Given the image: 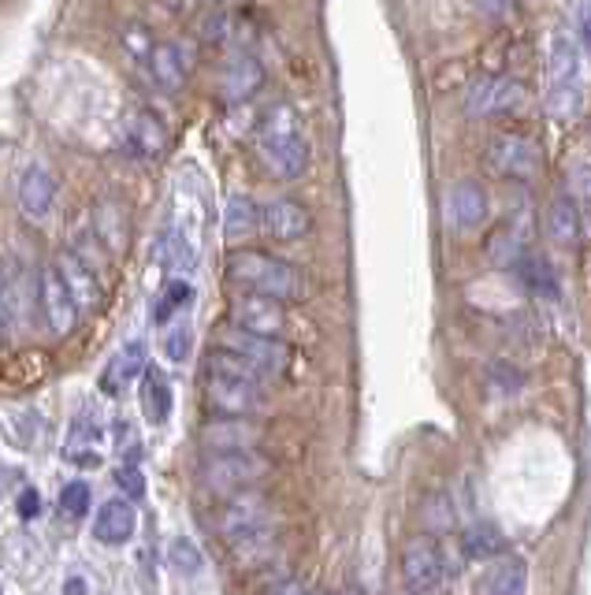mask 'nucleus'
Segmentation results:
<instances>
[{
	"instance_id": "f257e3e1",
	"label": "nucleus",
	"mask_w": 591,
	"mask_h": 595,
	"mask_svg": "<svg viewBox=\"0 0 591 595\" xmlns=\"http://www.w3.org/2000/svg\"><path fill=\"white\" fill-rule=\"evenodd\" d=\"M205 406L220 417H253L268 406L265 376L231 350H213L205 361Z\"/></svg>"
},
{
	"instance_id": "f03ea898",
	"label": "nucleus",
	"mask_w": 591,
	"mask_h": 595,
	"mask_svg": "<svg viewBox=\"0 0 591 595\" xmlns=\"http://www.w3.org/2000/svg\"><path fill=\"white\" fill-rule=\"evenodd\" d=\"M257 161L272 179H298L309 168V142H305L302 120L291 104H272L257 131Z\"/></svg>"
},
{
	"instance_id": "7ed1b4c3",
	"label": "nucleus",
	"mask_w": 591,
	"mask_h": 595,
	"mask_svg": "<svg viewBox=\"0 0 591 595\" xmlns=\"http://www.w3.org/2000/svg\"><path fill=\"white\" fill-rule=\"evenodd\" d=\"M227 280L253 294H268L279 302H298L305 298V275L291 261L272 258L265 250H238L227 258Z\"/></svg>"
},
{
	"instance_id": "20e7f679",
	"label": "nucleus",
	"mask_w": 591,
	"mask_h": 595,
	"mask_svg": "<svg viewBox=\"0 0 591 595\" xmlns=\"http://www.w3.org/2000/svg\"><path fill=\"white\" fill-rule=\"evenodd\" d=\"M272 473V462L261 451H213L202 462V484L213 495H235L246 487H257Z\"/></svg>"
},
{
	"instance_id": "39448f33",
	"label": "nucleus",
	"mask_w": 591,
	"mask_h": 595,
	"mask_svg": "<svg viewBox=\"0 0 591 595\" xmlns=\"http://www.w3.org/2000/svg\"><path fill=\"white\" fill-rule=\"evenodd\" d=\"M216 346L220 350H231L238 354L242 361H249L261 376H283L291 369V346L283 339H272V335H257V332H246V327H220L216 332Z\"/></svg>"
},
{
	"instance_id": "423d86ee",
	"label": "nucleus",
	"mask_w": 591,
	"mask_h": 595,
	"mask_svg": "<svg viewBox=\"0 0 591 595\" xmlns=\"http://www.w3.org/2000/svg\"><path fill=\"white\" fill-rule=\"evenodd\" d=\"M577 79H580V41L565 30H558L547 49V87H551V115H569L577 104Z\"/></svg>"
},
{
	"instance_id": "0eeeda50",
	"label": "nucleus",
	"mask_w": 591,
	"mask_h": 595,
	"mask_svg": "<svg viewBox=\"0 0 591 595\" xmlns=\"http://www.w3.org/2000/svg\"><path fill=\"white\" fill-rule=\"evenodd\" d=\"M483 164H488L491 175L524 183V179H536V172L543 168V153L529 134H495L488 149H483Z\"/></svg>"
},
{
	"instance_id": "6e6552de",
	"label": "nucleus",
	"mask_w": 591,
	"mask_h": 595,
	"mask_svg": "<svg viewBox=\"0 0 591 595\" xmlns=\"http://www.w3.org/2000/svg\"><path fill=\"white\" fill-rule=\"evenodd\" d=\"M529 104V93L517 79H506V74H495V79L472 82L466 93V112L477 115V120H499V115H513Z\"/></svg>"
},
{
	"instance_id": "1a4fd4ad",
	"label": "nucleus",
	"mask_w": 591,
	"mask_h": 595,
	"mask_svg": "<svg viewBox=\"0 0 591 595\" xmlns=\"http://www.w3.org/2000/svg\"><path fill=\"white\" fill-rule=\"evenodd\" d=\"M227 316L235 327H246V332H257V335L283 339V332H287V302L268 298V294H253V291L235 294L231 298Z\"/></svg>"
},
{
	"instance_id": "9d476101",
	"label": "nucleus",
	"mask_w": 591,
	"mask_h": 595,
	"mask_svg": "<svg viewBox=\"0 0 591 595\" xmlns=\"http://www.w3.org/2000/svg\"><path fill=\"white\" fill-rule=\"evenodd\" d=\"M488 190L477 179H454L442 194V216L450 231H477L488 220Z\"/></svg>"
},
{
	"instance_id": "9b49d317",
	"label": "nucleus",
	"mask_w": 591,
	"mask_h": 595,
	"mask_svg": "<svg viewBox=\"0 0 591 595\" xmlns=\"http://www.w3.org/2000/svg\"><path fill=\"white\" fill-rule=\"evenodd\" d=\"M41 313H45L49 321V332L52 335H71L82 321V310L75 305V298H71L68 283H63V275L57 272V264H49V269H41Z\"/></svg>"
},
{
	"instance_id": "f8f14e48",
	"label": "nucleus",
	"mask_w": 591,
	"mask_h": 595,
	"mask_svg": "<svg viewBox=\"0 0 591 595\" xmlns=\"http://www.w3.org/2000/svg\"><path fill=\"white\" fill-rule=\"evenodd\" d=\"M268 517H272L268 498L261 492H253V487H246V492L227 495V503L216 517V528L224 539H238V536L253 533V528H265Z\"/></svg>"
},
{
	"instance_id": "ddd939ff",
	"label": "nucleus",
	"mask_w": 591,
	"mask_h": 595,
	"mask_svg": "<svg viewBox=\"0 0 591 595\" xmlns=\"http://www.w3.org/2000/svg\"><path fill=\"white\" fill-rule=\"evenodd\" d=\"M442 573H447V558H442L436 539H428V536L409 539L403 551V581L409 588H417V592L439 588Z\"/></svg>"
},
{
	"instance_id": "4468645a",
	"label": "nucleus",
	"mask_w": 591,
	"mask_h": 595,
	"mask_svg": "<svg viewBox=\"0 0 591 595\" xmlns=\"http://www.w3.org/2000/svg\"><path fill=\"white\" fill-rule=\"evenodd\" d=\"M261 440H265V428H261L253 417H216L202 428V446L208 454L213 451H257Z\"/></svg>"
},
{
	"instance_id": "2eb2a0df",
	"label": "nucleus",
	"mask_w": 591,
	"mask_h": 595,
	"mask_svg": "<svg viewBox=\"0 0 591 595\" xmlns=\"http://www.w3.org/2000/svg\"><path fill=\"white\" fill-rule=\"evenodd\" d=\"M57 272L63 275V283H68V291L75 298L82 316L101 310L104 294H101V280H98V272H93V264L82 261L75 250H63L57 258Z\"/></svg>"
},
{
	"instance_id": "dca6fc26",
	"label": "nucleus",
	"mask_w": 591,
	"mask_h": 595,
	"mask_svg": "<svg viewBox=\"0 0 591 595\" xmlns=\"http://www.w3.org/2000/svg\"><path fill=\"white\" fill-rule=\"evenodd\" d=\"M139 533V510H134V498H109L101 503L98 517H93V539L104 547H123L126 539Z\"/></svg>"
},
{
	"instance_id": "f3484780",
	"label": "nucleus",
	"mask_w": 591,
	"mask_h": 595,
	"mask_svg": "<svg viewBox=\"0 0 591 595\" xmlns=\"http://www.w3.org/2000/svg\"><path fill=\"white\" fill-rule=\"evenodd\" d=\"M309 228H313V216L294 198H276L261 209V231L276 242H298L309 235Z\"/></svg>"
},
{
	"instance_id": "a211bd4d",
	"label": "nucleus",
	"mask_w": 591,
	"mask_h": 595,
	"mask_svg": "<svg viewBox=\"0 0 591 595\" xmlns=\"http://www.w3.org/2000/svg\"><path fill=\"white\" fill-rule=\"evenodd\" d=\"M52 205H57V179L41 164H30L23 179H19V212L30 223H45Z\"/></svg>"
},
{
	"instance_id": "6ab92c4d",
	"label": "nucleus",
	"mask_w": 591,
	"mask_h": 595,
	"mask_svg": "<svg viewBox=\"0 0 591 595\" xmlns=\"http://www.w3.org/2000/svg\"><path fill=\"white\" fill-rule=\"evenodd\" d=\"M261 87H265V68H261L249 52L231 57L224 74H220V98H224L227 104H246Z\"/></svg>"
},
{
	"instance_id": "aec40b11",
	"label": "nucleus",
	"mask_w": 591,
	"mask_h": 595,
	"mask_svg": "<svg viewBox=\"0 0 591 595\" xmlns=\"http://www.w3.org/2000/svg\"><path fill=\"white\" fill-rule=\"evenodd\" d=\"M145 343L142 339H134V343H126V346H120L115 354L109 357V365H104V372H101V391L104 395H120V391H126V384H134V380L142 376L145 369Z\"/></svg>"
},
{
	"instance_id": "412c9836",
	"label": "nucleus",
	"mask_w": 591,
	"mask_h": 595,
	"mask_svg": "<svg viewBox=\"0 0 591 595\" xmlns=\"http://www.w3.org/2000/svg\"><path fill=\"white\" fill-rule=\"evenodd\" d=\"M104 440V428H101V417H93L90 410H82L68 428V443H63V458L68 462H79V465H98L101 454L98 446Z\"/></svg>"
},
{
	"instance_id": "4be33fe9",
	"label": "nucleus",
	"mask_w": 591,
	"mask_h": 595,
	"mask_svg": "<svg viewBox=\"0 0 591 595\" xmlns=\"http://www.w3.org/2000/svg\"><path fill=\"white\" fill-rule=\"evenodd\" d=\"M529 242H532L529 216H513L488 239V258H491V264H502L506 269V264H517L524 253H529Z\"/></svg>"
},
{
	"instance_id": "5701e85b",
	"label": "nucleus",
	"mask_w": 591,
	"mask_h": 595,
	"mask_svg": "<svg viewBox=\"0 0 591 595\" xmlns=\"http://www.w3.org/2000/svg\"><path fill=\"white\" fill-rule=\"evenodd\" d=\"M543 231H547V239L558 242V246H577L580 235H584V223H580L577 198H554V201H547V209H543Z\"/></svg>"
},
{
	"instance_id": "b1692460",
	"label": "nucleus",
	"mask_w": 591,
	"mask_h": 595,
	"mask_svg": "<svg viewBox=\"0 0 591 595\" xmlns=\"http://www.w3.org/2000/svg\"><path fill=\"white\" fill-rule=\"evenodd\" d=\"M126 142L145 161H156V157L167 153V127L153 112H131V120H126Z\"/></svg>"
},
{
	"instance_id": "393cba45",
	"label": "nucleus",
	"mask_w": 591,
	"mask_h": 595,
	"mask_svg": "<svg viewBox=\"0 0 591 595\" xmlns=\"http://www.w3.org/2000/svg\"><path fill=\"white\" fill-rule=\"evenodd\" d=\"M524 588H529V566L517 558L491 562V569H483L477 581V595H524Z\"/></svg>"
},
{
	"instance_id": "a878e982",
	"label": "nucleus",
	"mask_w": 591,
	"mask_h": 595,
	"mask_svg": "<svg viewBox=\"0 0 591 595\" xmlns=\"http://www.w3.org/2000/svg\"><path fill=\"white\" fill-rule=\"evenodd\" d=\"M186 71H190V63L183 57V49H179L175 41H156V49L150 57V74H153L156 87H161L164 93L183 90Z\"/></svg>"
},
{
	"instance_id": "bb28decb",
	"label": "nucleus",
	"mask_w": 591,
	"mask_h": 595,
	"mask_svg": "<svg viewBox=\"0 0 591 595\" xmlns=\"http://www.w3.org/2000/svg\"><path fill=\"white\" fill-rule=\"evenodd\" d=\"M139 402H142V413L150 424H167L172 417V384H167V376L161 369H145L142 372V391H139Z\"/></svg>"
},
{
	"instance_id": "cd10ccee",
	"label": "nucleus",
	"mask_w": 591,
	"mask_h": 595,
	"mask_svg": "<svg viewBox=\"0 0 591 595\" xmlns=\"http://www.w3.org/2000/svg\"><path fill=\"white\" fill-rule=\"evenodd\" d=\"M153 261L167 272H183L194 264V242L186 239V231L164 228L153 242Z\"/></svg>"
},
{
	"instance_id": "c85d7f7f",
	"label": "nucleus",
	"mask_w": 591,
	"mask_h": 595,
	"mask_svg": "<svg viewBox=\"0 0 591 595\" xmlns=\"http://www.w3.org/2000/svg\"><path fill=\"white\" fill-rule=\"evenodd\" d=\"M261 231V209L257 201H253L249 194H231L227 198V209H224V235L231 242L238 239H249Z\"/></svg>"
},
{
	"instance_id": "c756f323",
	"label": "nucleus",
	"mask_w": 591,
	"mask_h": 595,
	"mask_svg": "<svg viewBox=\"0 0 591 595\" xmlns=\"http://www.w3.org/2000/svg\"><path fill=\"white\" fill-rule=\"evenodd\" d=\"M190 302H194V283H190V280H167V283H164V291L153 298L150 321H153V324L175 321L179 313L190 310Z\"/></svg>"
},
{
	"instance_id": "7c9ffc66",
	"label": "nucleus",
	"mask_w": 591,
	"mask_h": 595,
	"mask_svg": "<svg viewBox=\"0 0 591 595\" xmlns=\"http://www.w3.org/2000/svg\"><path fill=\"white\" fill-rule=\"evenodd\" d=\"M517 275H521V283L529 286L532 294H543V298L558 294V275L543 258H521L517 261Z\"/></svg>"
},
{
	"instance_id": "2f4dec72",
	"label": "nucleus",
	"mask_w": 591,
	"mask_h": 595,
	"mask_svg": "<svg viewBox=\"0 0 591 595\" xmlns=\"http://www.w3.org/2000/svg\"><path fill=\"white\" fill-rule=\"evenodd\" d=\"M123 228H126V220H123V212L115 205H104L98 212V228H93V231H98V239L104 242V250H109L112 258H115V253H123V246H126V231Z\"/></svg>"
},
{
	"instance_id": "473e14b6",
	"label": "nucleus",
	"mask_w": 591,
	"mask_h": 595,
	"mask_svg": "<svg viewBox=\"0 0 591 595\" xmlns=\"http://www.w3.org/2000/svg\"><path fill=\"white\" fill-rule=\"evenodd\" d=\"M167 562H172V569L183 573V577H197V573L205 569L202 547H197L194 539H186V536L172 539V547H167Z\"/></svg>"
},
{
	"instance_id": "72a5a7b5",
	"label": "nucleus",
	"mask_w": 591,
	"mask_h": 595,
	"mask_svg": "<svg viewBox=\"0 0 591 595\" xmlns=\"http://www.w3.org/2000/svg\"><path fill=\"white\" fill-rule=\"evenodd\" d=\"M123 49H126V57L139 63V68L150 71V57H153V49H156V41H153L150 30L139 27V23H126V30H123Z\"/></svg>"
},
{
	"instance_id": "f704fd0d",
	"label": "nucleus",
	"mask_w": 591,
	"mask_h": 595,
	"mask_svg": "<svg viewBox=\"0 0 591 595\" xmlns=\"http://www.w3.org/2000/svg\"><path fill=\"white\" fill-rule=\"evenodd\" d=\"M90 503H93V492H90L86 481L63 484V492H60V514L63 517H71V521L86 517L90 514Z\"/></svg>"
},
{
	"instance_id": "c9c22d12",
	"label": "nucleus",
	"mask_w": 591,
	"mask_h": 595,
	"mask_svg": "<svg viewBox=\"0 0 591 595\" xmlns=\"http://www.w3.org/2000/svg\"><path fill=\"white\" fill-rule=\"evenodd\" d=\"M425 525L431 528L436 536H442V533H450L454 525H458V514H454V506H450V498L447 495H431L428 503H425Z\"/></svg>"
},
{
	"instance_id": "e433bc0d",
	"label": "nucleus",
	"mask_w": 591,
	"mask_h": 595,
	"mask_svg": "<svg viewBox=\"0 0 591 595\" xmlns=\"http://www.w3.org/2000/svg\"><path fill=\"white\" fill-rule=\"evenodd\" d=\"M565 183H569V194L591 205V157H573V161H569Z\"/></svg>"
},
{
	"instance_id": "4c0bfd02",
	"label": "nucleus",
	"mask_w": 591,
	"mask_h": 595,
	"mask_svg": "<svg viewBox=\"0 0 591 595\" xmlns=\"http://www.w3.org/2000/svg\"><path fill=\"white\" fill-rule=\"evenodd\" d=\"M502 551V539L495 528H472V533L466 536V555L469 558H491Z\"/></svg>"
},
{
	"instance_id": "58836bf2",
	"label": "nucleus",
	"mask_w": 591,
	"mask_h": 595,
	"mask_svg": "<svg viewBox=\"0 0 591 595\" xmlns=\"http://www.w3.org/2000/svg\"><path fill=\"white\" fill-rule=\"evenodd\" d=\"M190 346H194V332H190V324H175L164 339V354H167V361H175V365L190 357Z\"/></svg>"
},
{
	"instance_id": "ea45409f",
	"label": "nucleus",
	"mask_w": 591,
	"mask_h": 595,
	"mask_svg": "<svg viewBox=\"0 0 591 595\" xmlns=\"http://www.w3.org/2000/svg\"><path fill=\"white\" fill-rule=\"evenodd\" d=\"M115 484H120V492L126 498H134V503H139V498L145 495V476H142V470L134 462H126L123 470L115 473Z\"/></svg>"
},
{
	"instance_id": "a19ab883",
	"label": "nucleus",
	"mask_w": 591,
	"mask_h": 595,
	"mask_svg": "<svg viewBox=\"0 0 591 595\" xmlns=\"http://www.w3.org/2000/svg\"><path fill=\"white\" fill-rule=\"evenodd\" d=\"M16 510H19V517L23 521H34L41 514V495H38V487H23L16 498Z\"/></svg>"
},
{
	"instance_id": "79ce46f5",
	"label": "nucleus",
	"mask_w": 591,
	"mask_h": 595,
	"mask_svg": "<svg viewBox=\"0 0 591 595\" xmlns=\"http://www.w3.org/2000/svg\"><path fill=\"white\" fill-rule=\"evenodd\" d=\"M577 41L591 49V0H580L577 4Z\"/></svg>"
},
{
	"instance_id": "37998d69",
	"label": "nucleus",
	"mask_w": 591,
	"mask_h": 595,
	"mask_svg": "<svg viewBox=\"0 0 591 595\" xmlns=\"http://www.w3.org/2000/svg\"><path fill=\"white\" fill-rule=\"evenodd\" d=\"M477 4H480V12L488 16V19H502V16L513 12L517 0H477Z\"/></svg>"
},
{
	"instance_id": "c03bdc74",
	"label": "nucleus",
	"mask_w": 591,
	"mask_h": 595,
	"mask_svg": "<svg viewBox=\"0 0 591 595\" xmlns=\"http://www.w3.org/2000/svg\"><path fill=\"white\" fill-rule=\"evenodd\" d=\"M115 446H120V454H126V446H131V451H139V435H134V428L126 421L115 424Z\"/></svg>"
},
{
	"instance_id": "a18cd8bd",
	"label": "nucleus",
	"mask_w": 591,
	"mask_h": 595,
	"mask_svg": "<svg viewBox=\"0 0 591 595\" xmlns=\"http://www.w3.org/2000/svg\"><path fill=\"white\" fill-rule=\"evenodd\" d=\"M227 30H231L227 16H216V19H208V23H205V38H208V41H224Z\"/></svg>"
},
{
	"instance_id": "49530a36",
	"label": "nucleus",
	"mask_w": 591,
	"mask_h": 595,
	"mask_svg": "<svg viewBox=\"0 0 591 595\" xmlns=\"http://www.w3.org/2000/svg\"><path fill=\"white\" fill-rule=\"evenodd\" d=\"M16 481H19V470H12V465H0V498L12 492Z\"/></svg>"
},
{
	"instance_id": "de8ad7c7",
	"label": "nucleus",
	"mask_w": 591,
	"mask_h": 595,
	"mask_svg": "<svg viewBox=\"0 0 591 595\" xmlns=\"http://www.w3.org/2000/svg\"><path fill=\"white\" fill-rule=\"evenodd\" d=\"M268 595H305V588L298 581H283V584H276V588H272Z\"/></svg>"
},
{
	"instance_id": "09e8293b",
	"label": "nucleus",
	"mask_w": 591,
	"mask_h": 595,
	"mask_svg": "<svg viewBox=\"0 0 591 595\" xmlns=\"http://www.w3.org/2000/svg\"><path fill=\"white\" fill-rule=\"evenodd\" d=\"M63 595H86V584H82L79 577H71L68 584H63Z\"/></svg>"
},
{
	"instance_id": "8fccbe9b",
	"label": "nucleus",
	"mask_w": 591,
	"mask_h": 595,
	"mask_svg": "<svg viewBox=\"0 0 591 595\" xmlns=\"http://www.w3.org/2000/svg\"><path fill=\"white\" fill-rule=\"evenodd\" d=\"M406 595H428V592H417V588H409Z\"/></svg>"
},
{
	"instance_id": "3c124183",
	"label": "nucleus",
	"mask_w": 591,
	"mask_h": 595,
	"mask_svg": "<svg viewBox=\"0 0 591 595\" xmlns=\"http://www.w3.org/2000/svg\"><path fill=\"white\" fill-rule=\"evenodd\" d=\"M343 595H361V592H357V588H346Z\"/></svg>"
},
{
	"instance_id": "603ef678",
	"label": "nucleus",
	"mask_w": 591,
	"mask_h": 595,
	"mask_svg": "<svg viewBox=\"0 0 591 595\" xmlns=\"http://www.w3.org/2000/svg\"><path fill=\"white\" fill-rule=\"evenodd\" d=\"M0 291H4V272H0Z\"/></svg>"
},
{
	"instance_id": "864d4df0",
	"label": "nucleus",
	"mask_w": 591,
	"mask_h": 595,
	"mask_svg": "<svg viewBox=\"0 0 591 595\" xmlns=\"http://www.w3.org/2000/svg\"><path fill=\"white\" fill-rule=\"evenodd\" d=\"M205 4H220V0H205Z\"/></svg>"
},
{
	"instance_id": "5fc2aeb1",
	"label": "nucleus",
	"mask_w": 591,
	"mask_h": 595,
	"mask_svg": "<svg viewBox=\"0 0 591 595\" xmlns=\"http://www.w3.org/2000/svg\"><path fill=\"white\" fill-rule=\"evenodd\" d=\"M305 595H324V592H305Z\"/></svg>"
},
{
	"instance_id": "6e6d98bb",
	"label": "nucleus",
	"mask_w": 591,
	"mask_h": 595,
	"mask_svg": "<svg viewBox=\"0 0 591 595\" xmlns=\"http://www.w3.org/2000/svg\"><path fill=\"white\" fill-rule=\"evenodd\" d=\"M0 595H4V592H0Z\"/></svg>"
}]
</instances>
